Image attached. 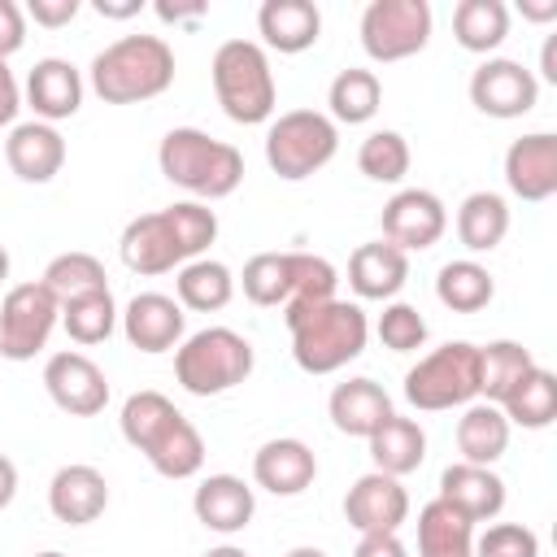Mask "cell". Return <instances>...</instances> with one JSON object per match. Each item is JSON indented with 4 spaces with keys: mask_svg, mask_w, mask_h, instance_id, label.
<instances>
[{
    "mask_svg": "<svg viewBox=\"0 0 557 557\" xmlns=\"http://www.w3.org/2000/svg\"><path fill=\"white\" fill-rule=\"evenodd\" d=\"M218 239V213L200 200H174L157 213H139L122 226L117 252L122 265L152 278V274H170L196 257L209 252V244Z\"/></svg>",
    "mask_w": 557,
    "mask_h": 557,
    "instance_id": "1",
    "label": "cell"
},
{
    "mask_svg": "<svg viewBox=\"0 0 557 557\" xmlns=\"http://www.w3.org/2000/svg\"><path fill=\"white\" fill-rule=\"evenodd\" d=\"M117 426H122V440L135 453H144L148 466L161 479H191V474H200V466H205V440L191 426V418L183 409H174L170 396H161L152 387L131 392L122 400Z\"/></svg>",
    "mask_w": 557,
    "mask_h": 557,
    "instance_id": "2",
    "label": "cell"
},
{
    "mask_svg": "<svg viewBox=\"0 0 557 557\" xmlns=\"http://www.w3.org/2000/svg\"><path fill=\"white\" fill-rule=\"evenodd\" d=\"M87 83L104 104L157 100L174 83V48L161 35H122L91 57Z\"/></svg>",
    "mask_w": 557,
    "mask_h": 557,
    "instance_id": "3",
    "label": "cell"
},
{
    "mask_svg": "<svg viewBox=\"0 0 557 557\" xmlns=\"http://www.w3.org/2000/svg\"><path fill=\"white\" fill-rule=\"evenodd\" d=\"M157 165L174 187H183L200 205L226 200L244 183V152L235 144H226V139L205 135L200 126L165 131L161 148H157Z\"/></svg>",
    "mask_w": 557,
    "mask_h": 557,
    "instance_id": "4",
    "label": "cell"
},
{
    "mask_svg": "<svg viewBox=\"0 0 557 557\" xmlns=\"http://www.w3.org/2000/svg\"><path fill=\"white\" fill-rule=\"evenodd\" d=\"M287 331H292V357L305 374L344 370L348 361H357L366 352V339H370L366 309L352 300H339V296L287 313Z\"/></svg>",
    "mask_w": 557,
    "mask_h": 557,
    "instance_id": "5",
    "label": "cell"
},
{
    "mask_svg": "<svg viewBox=\"0 0 557 557\" xmlns=\"http://www.w3.org/2000/svg\"><path fill=\"white\" fill-rule=\"evenodd\" d=\"M239 283L252 305L283 309V318H287L296 309L331 300L339 287V270L313 252H257L244 261Z\"/></svg>",
    "mask_w": 557,
    "mask_h": 557,
    "instance_id": "6",
    "label": "cell"
},
{
    "mask_svg": "<svg viewBox=\"0 0 557 557\" xmlns=\"http://www.w3.org/2000/svg\"><path fill=\"white\" fill-rule=\"evenodd\" d=\"M213 78V96L222 104V113L239 126H261L274 117L278 109V83L270 70V57L257 39H226L213 52L209 65Z\"/></svg>",
    "mask_w": 557,
    "mask_h": 557,
    "instance_id": "7",
    "label": "cell"
},
{
    "mask_svg": "<svg viewBox=\"0 0 557 557\" xmlns=\"http://www.w3.org/2000/svg\"><path fill=\"white\" fill-rule=\"evenodd\" d=\"M257 366L248 335L231 326H205L174 348V379L191 396H222L239 387Z\"/></svg>",
    "mask_w": 557,
    "mask_h": 557,
    "instance_id": "8",
    "label": "cell"
},
{
    "mask_svg": "<svg viewBox=\"0 0 557 557\" xmlns=\"http://www.w3.org/2000/svg\"><path fill=\"white\" fill-rule=\"evenodd\" d=\"M405 400L418 413L466 409L470 400H479V344L448 339L418 357V366L405 370Z\"/></svg>",
    "mask_w": 557,
    "mask_h": 557,
    "instance_id": "9",
    "label": "cell"
},
{
    "mask_svg": "<svg viewBox=\"0 0 557 557\" xmlns=\"http://www.w3.org/2000/svg\"><path fill=\"white\" fill-rule=\"evenodd\" d=\"M339 152V126L318 113V109H287L278 117H270L265 131V165L287 178L300 183L318 170H326Z\"/></svg>",
    "mask_w": 557,
    "mask_h": 557,
    "instance_id": "10",
    "label": "cell"
},
{
    "mask_svg": "<svg viewBox=\"0 0 557 557\" xmlns=\"http://www.w3.org/2000/svg\"><path fill=\"white\" fill-rule=\"evenodd\" d=\"M435 13L426 0H370L361 13V48L370 61H409L431 44Z\"/></svg>",
    "mask_w": 557,
    "mask_h": 557,
    "instance_id": "11",
    "label": "cell"
},
{
    "mask_svg": "<svg viewBox=\"0 0 557 557\" xmlns=\"http://www.w3.org/2000/svg\"><path fill=\"white\" fill-rule=\"evenodd\" d=\"M57 322H61V300L39 278L9 287L0 300V357L30 361L35 352L48 348Z\"/></svg>",
    "mask_w": 557,
    "mask_h": 557,
    "instance_id": "12",
    "label": "cell"
},
{
    "mask_svg": "<svg viewBox=\"0 0 557 557\" xmlns=\"http://www.w3.org/2000/svg\"><path fill=\"white\" fill-rule=\"evenodd\" d=\"M540 100V83L522 61L509 57H487L474 74H470V104L496 122H513L527 117Z\"/></svg>",
    "mask_w": 557,
    "mask_h": 557,
    "instance_id": "13",
    "label": "cell"
},
{
    "mask_svg": "<svg viewBox=\"0 0 557 557\" xmlns=\"http://www.w3.org/2000/svg\"><path fill=\"white\" fill-rule=\"evenodd\" d=\"M379 226H383V239H387L392 248H400V252H426V248H435V244L444 239V231H448V209H444V200H440L435 191H426V187H400V191L383 205Z\"/></svg>",
    "mask_w": 557,
    "mask_h": 557,
    "instance_id": "14",
    "label": "cell"
},
{
    "mask_svg": "<svg viewBox=\"0 0 557 557\" xmlns=\"http://www.w3.org/2000/svg\"><path fill=\"white\" fill-rule=\"evenodd\" d=\"M44 387L52 396V405L70 418H96L104 405H109V379L104 370L78 352V348H65V352H52L48 366H44Z\"/></svg>",
    "mask_w": 557,
    "mask_h": 557,
    "instance_id": "15",
    "label": "cell"
},
{
    "mask_svg": "<svg viewBox=\"0 0 557 557\" xmlns=\"http://www.w3.org/2000/svg\"><path fill=\"white\" fill-rule=\"evenodd\" d=\"M117 318H122L126 344L139 348V352H148V357L174 352L187 339V313L165 292H139V296H131Z\"/></svg>",
    "mask_w": 557,
    "mask_h": 557,
    "instance_id": "16",
    "label": "cell"
},
{
    "mask_svg": "<svg viewBox=\"0 0 557 557\" xmlns=\"http://www.w3.org/2000/svg\"><path fill=\"white\" fill-rule=\"evenodd\" d=\"M344 518L357 535H374V531H400V522H409V492L400 479L366 470L348 496H344Z\"/></svg>",
    "mask_w": 557,
    "mask_h": 557,
    "instance_id": "17",
    "label": "cell"
},
{
    "mask_svg": "<svg viewBox=\"0 0 557 557\" xmlns=\"http://www.w3.org/2000/svg\"><path fill=\"white\" fill-rule=\"evenodd\" d=\"M505 183L518 200L540 205L557 196V135L531 131L505 148Z\"/></svg>",
    "mask_w": 557,
    "mask_h": 557,
    "instance_id": "18",
    "label": "cell"
},
{
    "mask_svg": "<svg viewBox=\"0 0 557 557\" xmlns=\"http://www.w3.org/2000/svg\"><path fill=\"white\" fill-rule=\"evenodd\" d=\"M318 479V457L305 440L278 435L252 453V483L270 496H300Z\"/></svg>",
    "mask_w": 557,
    "mask_h": 557,
    "instance_id": "19",
    "label": "cell"
},
{
    "mask_svg": "<svg viewBox=\"0 0 557 557\" xmlns=\"http://www.w3.org/2000/svg\"><path fill=\"white\" fill-rule=\"evenodd\" d=\"M83 91H87V87H83V74H78L65 57H44V61H35L30 74H26V87H22L26 104L35 109V122H48V126L74 117V113L83 109Z\"/></svg>",
    "mask_w": 557,
    "mask_h": 557,
    "instance_id": "20",
    "label": "cell"
},
{
    "mask_svg": "<svg viewBox=\"0 0 557 557\" xmlns=\"http://www.w3.org/2000/svg\"><path fill=\"white\" fill-rule=\"evenodd\" d=\"M48 509H52V518L65 522V527H87V522H96V518L109 509V483H104V474H100L96 466H87V461L61 466V470L52 474V483H48Z\"/></svg>",
    "mask_w": 557,
    "mask_h": 557,
    "instance_id": "21",
    "label": "cell"
},
{
    "mask_svg": "<svg viewBox=\"0 0 557 557\" xmlns=\"http://www.w3.org/2000/svg\"><path fill=\"white\" fill-rule=\"evenodd\" d=\"M191 513H196L200 527H209L218 535H235V531H244L252 522L257 492L239 474H209L191 492Z\"/></svg>",
    "mask_w": 557,
    "mask_h": 557,
    "instance_id": "22",
    "label": "cell"
},
{
    "mask_svg": "<svg viewBox=\"0 0 557 557\" xmlns=\"http://www.w3.org/2000/svg\"><path fill=\"white\" fill-rule=\"evenodd\" d=\"M4 161L22 183H52L65 165V139L48 122H17L4 139Z\"/></svg>",
    "mask_w": 557,
    "mask_h": 557,
    "instance_id": "23",
    "label": "cell"
},
{
    "mask_svg": "<svg viewBox=\"0 0 557 557\" xmlns=\"http://www.w3.org/2000/svg\"><path fill=\"white\" fill-rule=\"evenodd\" d=\"M440 500L453 505L470 522H492L505 509V479L492 466H470L453 461L440 474Z\"/></svg>",
    "mask_w": 557,
    "mask_h": 557,
    "instance_id": "24",
    "label": "cell"
},
{
    "mask_svg": "<svg viewBox=\"0 0 557 557\" xmlns=\"http://www.w3.org/2000/svg\"><path fill=\"white\" fill-rule=\"evenodd\" d=\"M261 48H274L283 57H296L318 44L322 35V9L313 0H265L257 9Z\"/></svg>",
    "mask_w": 557,
    "mask_h": 557,
    "instance_id": "25",
    "label": "cell"
},
{
    "mask_svg": "<svg viewBox=\"0 0 557 557\" xmlns=\"http://www.w3.org/2000/svg\"><path fill=\"white\" fill-rule=\"evenodd\" d=\"M409 283V252L392 248L387 239L357 244L348 257V287L361 300H392Z\"/></svg>",
    "mask_w": 557,
    "mask_h": 557,
    "instance_id": "26",
    "label": "cell"
},
{
    "mask_svg": "<svg viewBox=\"0 0 557 557\" xmlns=\"http://www.w3.org/2000/svg\"><path fill=\"white\" fill-rule=\"evenodd\" d=\"M326 413H331L339 435L370 440L396 409H392V396L374 379H344V383H335V392L326 400Z\"/></svg>",
    "mask_w": 557,
    "mask_h": 557,
    "instance_id": "27",
    "label": "cell"
},
{
    "mask_svg": "<svg viewBox=\"0 0 557 557\" xmlns=\"http://www.w3.org/2000/svg\"><path fill=\"white\" fill-rule=\"evenodd\" d=\"M509 448V418L492 400H470L457 418V453L470 466H492Z\"/></svg>",
    "mask_w": 557,
    "mask_h": 557,
    "instance_id": "28",
    "label": "cell"
},
{
    "mask_svg": "<svg viewBox=\"0 0 557 557\" xmlns=\"http://www.w3.org/2000/svg\"><path fill=\"white\" fill-rule=\"evenodd\" d=\"M366 444H370L374 470L392 474V479H405L426 461V431L413 418H400V413H392Z\"/></svg>",
    "mask_w": 557,
    "mask_h": 557,
    "instance_id": "29",
    "label": "cell"
},
{
    "mask_svg": "<svg viewBox=\"0 0 557 557\" xmlns=\"http://www.w3.org/2000/svg\"><path fill=\"white\" fill-rule=\"evenodd\" d=\"M418 557H474V522L440 496L418 509Z\"/></svg>",
    "mask_w": 557,
    "mask_h": 557,
    "instance_id": "30",
    "label": "cell"
},
{
    "mask_svg": "<svg viewBox=\"0 0 557 557\" xmlns=\"http://www.w3.org/2000/svg\"><path fill=\"white\" fill-rule=\"evenodd\" d=\"M174 292H178L174 300L183 309H191V313H218L235 296V274H231V265H222L213 257H196V261L178 265Z\"/></svg>",
    "mask_w": 557,
    "mask_h": 557,
    "instance_id": "31",
    "label": "cell"
},
{
    "mask_svg": "<svg viewBox=\"0 0 557 557\" xmlns=\"http://www.w3.org/2000/svg\"><path fill=\"white\" fill-rule=\"evenodd\" d=\"M540 361L518 339H492L479 348V400L505 405V396L535 370Z\"/></svg>",
    "mask_w": 557,
    "mask_h": 557,
    "instance_id": "32",
    "label": "cell"
},
{
    "mask_svg": "<svg viewBox=\"0 0 557 557\" xmlns=\"http://www.w3.org/2000/svg\"><path fill=\"white\" fill-rule=\"evenodd\" d=\"M509 35V4L505 0H457L453 9V39L466 52H496Z\"/></svg>",
    "mask_w": 557,
    "mask_h": 557,
    "instance_id": "33",
    "label": "cell"
},
{
    "mask_svg": "<svg viewBox=\"0 0 557 557\" xmlns=\"http://www.w3.org/2000/svg\"><path fill=\"white\" fill-rule=\"evenodd\" d=\"M326 104H331V122L339 126H361V122H370L374 113H379V104H383V83H379V74L374 70H361V65H348V70H339L335 78H331V91H326Z\"/></svg>",
    "mask_w": 557,
    "mask_h": 557,
    "instance_id": "34",
    "label": "cell"
},
{
    "mask_svg": "<svg viewBox=\"0 0 557 557\" xmlns=\"http://www.w3.org/2000/svg\"><path fill=\"white\" fill-rule=\"evenodd\" d=\"M435 296H440V305L453 309V313H479V309L492 305L496 278H492V270L479 265L474 257H461V261L440 265V274H435Z\"/></svg>",
    "mask_w": 557,
    "mask_h": 557,
    "instance_id": "35",
    "label": "cell"
},
{
    "mask_svg": "<svg viewBox=\"0 0 557 557\" xmlns=\"http://www.w3.org/2000/svg\"><path fill=\"white\" fill-rule=\"evenodd\" d=\"M509 235V205L496 191H470L457 209V239L470 252H492Z\"/></svg>",
    "mask_w": 557,
    "mask_h": 557,
    "instance_id": "36",
    "label": "cell"
},
{
    "mask_svg": "<svg viewBox=\"0 0 557 557\" xmlns=\"http://www.w3.org/2000/svg\"><path fill=\"white\" fill-rule=\"evenodd\" d=\"M500 413L509 418V426H522V431H544L553 426L557 418V374L535 366L500 405Z\"/></svg>",
    "mask_w": 557,
    "mask_h": 557,
    "instance_id": "37",
    "label": "cell"
},
{
    "mask_svg": "<svg viewBox=\"0 0 557 557\" xmlns=\"http://www.w3.org/2000/svg\"><path fill=\"white\" fill-rule=\"evenodd\" d=\"M39 283H44V287L65 305V300H78V296L104 292V287H109V274H104L100 257H91V252H78V248H74V252L52 257Z\"/></svg>",
    "mask_w": 557,
    "mask_h": 557,
    "instance_id": "38",
    "label": "cell"
},
{
    "mask_svg": "<svg viewBox=\"0 0 557 557\" xmlns=\"http://www.w3.org/2000/svg\"><path fill=\"white\" fill-rule=\"evenodd\" d=\"M61 326L74 344L91 348V344H104L117 326V305H113V292H91V296H78V300H65L61 305Z\"/></svg>",
    "mask_w": 557,
    "mask_h": 557,
    "instance_id": "39",
    "label": "cell"
},
{
    "mask_svg": "<svg viewBox=\"0 0 557 557\" xmlns=\"http://www.w3.org/2000/svg\"><path fill=\"white\" fill-rule=\"evenodd\" d=\"M409 139L400 131H370L357 148V170L370 178V183H400L409 174Z\"/></svg>",
    "mask_w": 557,
    "mask_h": 557,
    "instance_id": "40",
    "label": "cell"
},
{
    "mask_svg": "<svg viewBox=\"0 0 557 557\" xmlns=\"http://www.w3.org/2000/svg\"><path fill=\"white\" fill-rule=\"evenodd\" d=\"M374 335H379L383 348H392V352H418V348L426 344V318H422L413 305L392 300V305H383V313H379V322H374Z\"/></svg>",
    "mask_w": 557,
    "mask_h": 557,
    "instance_id": "41",
    "label": "cell"
},
{
    "mask_svg": "<svg viewBox=\"0 0 557 557\" xmlns=\"http://www.w3.org/2000/svg\"><path fill=\"white\" fill-rule=\"evenodd\" d=\"M474 557H540V535L522 522H492L474 535Z\"/></svg>",
    "mask_w": 557,
    "mask_h": 557,
    "instance_id": "42",
    "label": "cell"
},
{
    "mask_svg": "<svg viewBox=\"0 0 557 557\" xmlns=\"http://www.w3.org/2000/svg\"><path fill=\"white\" fill-rule=\"evenodd\" d=\"M26 44V9L17 0H0V57L9 61Z\"/></svg>",
    "mask_w": 557,
    "mask_h": 557,
    "instance_id": "43",
    "label": "cell"
},
{
    "mask_svg": "<svg viewBox=\"0 0 557 557\" xmlns=\"http://www.w3.org/2000/svg\"><path fill=\"white\" fill-rule=\"evenodd\" d=\"M26 17L35 26H44V30H61V26H70L78 17V0H30Z\"/></svg>",
    "mask_w": 557,
    "mask_h": 557,
    "instance_id": "44",
    "label": "cell"
},
{
    "mask_svg": "<svg viewBox=\"0 0 557 557\" xmlns=\"http://www.w3.org/2000/svg\"><path fill=\"white\" fill-rule=\"evenodd\" d=\"M352 557H409V548L400 544L396 531H374V535H361Z\"/></svg>",
    "mask_w": 557,
    "mask_h": 557,
    "instance_id": "45",
    "label": "cell"
},
{
    "mask_svg": "<svg viewBox=\"0 0 557 557\" xmlns=\"http://www.w3.org/2000/svg\"><path fill=\"white\" fill-rule=\"evenodd\" d=\"M17 109H22V87H17L13 70H9V61L0 57V126H13Z\"/></svg>",
    "mask_w": 557,
    "mask_h": 557,
    "instance_id": "46",
    "label": "cell"
},
{
    "mask_svg": "<svg viewBox=\"0 0 557 557\" xmlns=\"http://www.w3.org/2000/svg\"><path fill=\"white\" fill-rule=\"evenodd\" d=\"M209 9L200 4V0H191V4H170V0H157V17L161 22H200Z\"/></svg>",
    "mask_w": 557,
    "mask_h": 557,
    "instance_id": "47",
    "label": "cell"
},
{
    "mask_svg": "<svg viewBox=\"0 0 557 557\" xmlns=\"http://www.w3.org/2000/svg\"><path fill=\"white\" fill-rule=\"evenodd\" d=\"M540 78L557 87V35H548L544 48H540V74H535V83H540Z\"/></svg>",
    "mask_w": 557,
    "mask_h": 557,
    "instance_id": "48",
    "label": "cell"
},
{
    "mask_svg": "<svg viewBox=\"0 0 557 557\" xmlns=\"http://www.w3.org/2000/svg\"><path fill=\"white\" fill-rule=\"evenodd\" d=\"M13 496H17V466L0 453V509H9Z\"/></svg>",
    "mask_w": 557,
    "mask_h": 557,
    "instance_id": "49",
    "label": "cell"
},
{
    "mask_svg": "<svg viewBox=\"0 0 557 557\" xmlns=\"http://www.w3.org/2000/svg\"><path fill=\"white\" fill-rule=\"evenodd\" d=\"M144 4L139 0H126V4H113V0H96V13L100 17H113V22H122V17H135Z\"/></svg>",
    "mask_w": 557,
    "mask_h": 557,
    "instance_id": "50",
    "label": "cell"
},
{
    "mask_svg": "<svg viewBox=\"0 0 557 557\" xmlns=\"http://www.w3.org/2000/svg\"><path fill=\"white\" fill-rule=\"evenodd\" d=\"M522 17H531V22H557V0H522Z\"/></svg>",
    "mask_w": 557,
    "mask_h": 557,
    "instance_id": "51",
    "label": "cell"
},
{
    "mask_svg": "<svg viewBox=\"0 0 557 557\" xmlns=\"http://www.w3.org/2000/svg\"><path fill=\"white\" fill-rule=\"evenodd\" d=\"M205 557H248V553H244L239 544H218V548H209Z\"/></svg>",
    "mask_w": 557,
    "mask_h": 557,
    "instance_id": "52",
    "label": "cell"
},
{
    "mask_svg": "<svg viewBox=\"0 0 557 557\" xmlns=\"http://www.w3.org/2000/svg\"><path fill=\"white\" fill-rule=\"evenodd\" d=\"M283 557H326L322 548H313V544H296L292 553H283Z\"/></svg>",
    "mask_w": 557,
    "mask_h": 557,
    "instance_id": "53",
    "label": "cell"
},
{
    "mask_svg": "<svg viewBox=\"0 0 557 557\" xmlns=\"http://www.w3.org/2000/svg\"><path fill=\"white\" fill-rule=\"evenodd\" d=\"M9 278V252H4V244H0V283Z\"/></svg>",
    "mask_w": 557,
    "mask_h": 557,
    "instance_id": "54",
    "label": "cell"
},
{
    "mask_svg": "<svg viewBox=\"0 0 557 557\" xmlns=\"http://www.w3.org/2000/svg\"><path fill=\"white\" fill-rule=\"evenodd\" d=\"M35 557H65V553H57V548H44V553H35Z\"/></svg>",
    "mask_w": 557,
    "mask_h": 557,
    "instance_id": "55",
    "label": "cell"
}]
</instances>
